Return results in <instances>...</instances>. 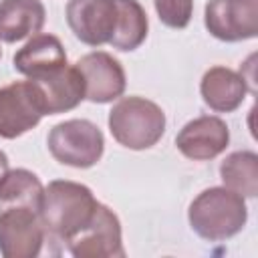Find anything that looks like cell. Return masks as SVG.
I'll list each match as a JSON object with an SVG mask.
<instances>
[{
  "label": "cell",
  "instance_id": "ba28073f",
  "mask_svg": "<svg viewBox=\"0 0 258 258\" xmlns=\"http://www.w3.org/2000/svg\"><path fill=\"white\" fill-rule=\"evenodd\" d=\"M40 214L30 208H8L0 212V254L4 258H34L44 242Z\"/></svg>",
  "mask_w": 258,
  "mask_h": 258
},
{
  "label": "cell",
  "instance_id": "9c48e42d",
  "mask_svg": "<svg viewBox=\"0 0 258 258\" xmlns=\"http://www.w3.org/2000/svg\"><path fill=\"white\" fill-rule=\"evenodd\" d=\"M117 22V2L115 0H69L67 4V24L73 34L89 44H107L113 36Z\"/></svg>",
  "mask_w": 258,
  "mask_h": 258
},
{
  "label": "cell",
  "instance_id": "7a4b0ae2",
  "mask_svg": "<svg viewBox=\"0 0 258 258\" xmlns=\"http://www.w3.org/2000/svg\"><path fill=\"white\" fill-rule=\"evenodd\" d=\"M187 220L200 238L222 242L242 232L248 220V208L240 194L226 185H218L204 189L189 204Z\"/></svg>",
  "mask_w": 258,
  "mask_h": 258
},
{
  "label": "cell",
  "instance_id": "2e32d148",
  "mask_svg": "<svg viewBox=\"0 0 258 258\" xmlns=\"http://www.w3.org/2000/svg\"><path fill=\"white\" fill-rule=\"evenodd\" d=\"M42 183L30 169H8L0 179V212L8 208H30L40 214Z\"/></svg>",
  "mask_w": 258,
  "mask_h": 258
},
{
  "label": "cell",
  "instance_id": "30bf717a",
  "mask_svg": "<svg viewBox=\"0 0 258 258\" xmlns=\"http://www.w3.org/2000/svg\"><path fill=\"white\" fill-rule=\"evenodd\" d=\"M75 67L85 81V99L91 103H111L125 93V71L113 54L95 50L81 56Z\"/></svg>",
  "mask_w": 258,
  "mask_h": 258
},
{
  "label": "cell",
  "instance_id": "5b68a950",
  "mask_svg": "<svg viewBox=\"0 0 258 258\" xmlns=\"http://www.w3.org/2000/svg\"><path fill=\"white\" fill-rule=\"evenodd\" d=\"M67 248L77 258H123L125 248L117 214L99 202L89 224L67 240Z\"/></svg>",
  "mask_w": 258,
  "mask_h": 258
},
{
  "label": "cell",
  "instance_id": "5bb4252c",
  "mask_svg": "<svg viewBox=\"0 0 258 258\" xmlns=\"http://www.w3.org/2000/svg\"><path fill=\"white\" fill-rule=\"evenodd\" d=\"M12 62L14 71L28 79H36L67 64V52L54 34H34L14 54Z\"/></svg>",
  "mask_w": 258,
  "mask_h": 258
},
{
  "label": "cell",
  "instance_id": "ac0fdd59",
  "mask_svg": "<svg viewBox=\"0 0 258 258\" xmlns=\"http://www.w3.org/2000/svg\"><path fill=\"white\" fill-rule=\"evenodd\" d=\"M224 185L242 198H256L258 194V155L250 149L230 153L220 165Z\"/></svg>",
  "mask_w": 258,
  "mask_h": 258
},
{
  "label": "cell",
  "instance_id": "9a60e30c",
  "mask_svg": "<svg viewBox=\"0 0 258 258\" xmlns=\"http://www.w3.org/2000/svg\"><path fill=\"white\" fill-rule=\"evenodd\" d=\"M46 10L40 0H0V40L18 42L42 30Z\"/></svg>",
  "mask_w": 258,
  "mask_h": 258
},
{
  "label": "cell",
  "instance_id": "44dd1931",
  "mask_svg": "<svg viewBox=\"0 0 258 258\" xmlns=\"http://www.w3.org/2000/svg\"><path fill=\"white\" fill-rule=\"evenodd\" d=\"M0 56H2V48H0Z\"/></svg>",
  "mask_w": 258,
  "mask_h": 258
},
{
  "label": "cell",
  "instance_id": "277c9868",
  "mask_svg": "<svg viewBox=\"0 0 258 258\" xmlns=\"http://www.w3.org/2000/svg\"><path fill=\"white\" fill-rule=\"evenodd\" d=\"M46 143L50 155L58 163L77 169L93 167L105 151V137L89 119H69L54 125Z\"/></svg>",
  "mask_w": 258,
  "mask_h": 258
},
{
  "label": "cell",
  "instance_id": "8fae6325",
  "mask_svg": "<svg viewBox=\"0 0 258 258\" xmlns=\"http://www.w3.org/2000/svg\"><path fill=\"white\" fill-rule=\"evenodd\" d=\"M230 143V129L226 121L216 115H202L185 123L177 137L175 145L183 157L194 161H208L226 151Z\"/></svg>",
  "mask_w": 258,
  "mask_h": 258
},
{
  "label": "cell",
  "instance_id": "7c38bea8",
  "mask_svg": "<svg viewBox=\"0 0 258 258\" xmlns=\"http://www.w3.org/2000/svg\"><path fill=\"white\" fill-rule=\"evenodd\" d=\"M30 81L38 91L44 115L67 113L85 99V81L75 64H62L60 69Z\"/></svg>",
  "mask_w": 258,
  "mask_h": 258
},
{
  "label": "cell",
  "instance_id": "e0dca14e",
  "mask_svg": "<svg viewBox=\"0 0 258 258\" xmlns=\"http://www.w3.org/2000/svg\"><path fill=\"white\" fill-rule=\"evenodd\" d=\"M117 2V22L109 44L117 50L129 52L143 44L147 38V14L137 0H115Z\"/></svg>",
  "mask_w": 258,
  "mask_h": 258
},
{
  "label": "cell",
  "instance_id": "4fadbf2b",
  "mask_svg": "<svg viewBox=\"0 0 258 258\" xmlns=\"http://www.w3.org/2000/svg\"><path fill=\"white\" fill-rule=\"evenodd\" d=\"M200 93L204 103L216 113L236 111L248 93V81L242 73L228 67H212L204 73L200 83Z\"/></svg>",
  "mask_w": 258,
  "mask_h": 258
},
{
  "label": "cell",
  "instance_id": "8992f818",
  "mask_svg": "<svg viewBox=\"0 0 258 258\" xmlns=\"http://www.w3.org/2000/svg\"><path fill=\"white\" fill-rule=\"evenodd\" d=\"M44 117V109L34 83L16 81L0 87V137L16 139L36 127Z\"/></svg>",
  "mask_w": 258,
  "mask_h": 258
},
{
  "label": "cell",
  "instance_id": "52a82bcc",
  "mask_svg": "<svg viewBox=\"0 0 258 258\" xmlns=\"http://www.w3.org/2000/svg\"><path fill=\"white\" fill-rule=\"evenodd\" d=\"M208 32L224 42L258 36V0H210L204 10Z\"/></svg>",
  "mask_w": 258,
  "mask_h": 258
},
{
  "label": "cell",
  "instance_id": "3957f363",
  "mask_svg": "<svg viewBox=\"0 0 258 258\" xmlns=\"http://www.w3.org/2000/svg\"><path fill=\"white\" fill-rule=\"evenodd\" d=\"M109 131L127 149H149L165 133V113L145 97H123L109 111Z\"/></svg>",
  "mask_w": 258,
  "mask_h": 258
},
{
  "label": "cell",
  "instance_id": "d6986e66",
  "mask_svg": "<svg viewBox=\"0 0 258 258\" xmlns=\"http://www.w3.org/2000/svg\"><path fill=\"white\" fill-rule=\"evenodd\" d=\"M159 20L175 30H181L189 24L194 14V0H153Z\"/></svg>",
  "mask_w": 258,
  "mask_h": 258
},
{
  "label": "cell",
  "instance_id": "ffe728a7",
  "mask_svg": "<svg viewBox=\"0 0 258 258\" xmlns=\"http://www.w3.org/2000/svg\"><path fill=\"white\" fill-rule=\"evenodd\" d=\"M8 171V155L0 149V179L4 177V173Z\"/></svg>",
  "mask_w": 258,
  "mask_h": 258
},
{
  "label": "cell",
  "instance_id": "6da1fadb",
  "mask_svg": "<svg viewBox=\"0 0 258 258\" xmlns=\"http://www.w3.org/2000/svg\"><path fill=\"white\" fill-rule=\"evenodd\" d=\"M97 200L85 183L54 179L42 191L40 222L44 232L67 242L81 232L97 210Z\"/></svg>",
  "mask_w": 258,
  "mask_h": 258
}]
</instances>
